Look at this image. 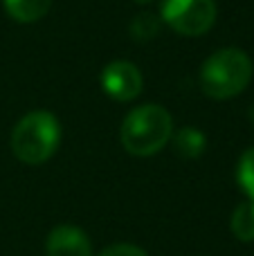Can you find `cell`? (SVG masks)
Wrapping results in <instances>:
<instances>
[{"label": "cell", "mask_w": 254, "mask_h": 256, "mask_svg": "<svg viewBox=\"0 0 254 256\" xmlns=\"http://www.w3.org/2000/svg\"><path fill=\"white\" fill-rule=\"evenodd\" d=\"M48 256H92V243L88 234L74 225H58L45 240Z\"/></svg>", "instance_id": "cell-6"}, {"label": "cell", "mask_w": 254, "mask_h": 256, "mask_svg": "<svg viewBox=\"0 0 254 256\" xmlns=\"http://www.w3.org/2000/svg\"><path fill=\"white\" fill-rule=\"evenodd\" d=\"M252 58L238 48L216 50L200 68V88L212 99H232L252 81Z\"/></svg>", "instance_id": "cell-2"}, {"label": "cell", "mask_w": 254, "mask_h": 256, "mask_svg": "<svg viewBox=\"0 0 254 256\" xmlns=\"http://www.w3.org/2000/svg\"><path fill=\"white\" fill-rule=\"evenodd\" d=\"M174 120L169 110L160 104H144L124 117L120 137L122 146L135 158L156 155L171 142Z\"/></svg>", "instance_id": "cell-1"}, {"label": "cell", "mask_w": 254, "mask_h": 256, "mask_svg": "<svg viewBox=\"0 0 254 256\" xmlns=\"http://www.w3.org/2000/svg\"><path fill=\"white\" fill-rule=\"evenodd\" d=\"M230 227L241 243H254V200H246L234 209Z\"/></svg>", "instance_id": "cell-9"}, {"label": "cell", "mask_w": 254, "mask_h": 256, "mask_svg": "<svg viewBox=\"0 0 254 256\" xmlns=\"http://www.w3.org/2000/svg\"><path fill=\"white\" fill-rule=\"evenodd\" d=\"M171 142H174V150L176 155L184 160H196L205 153V135H202L198 128H192V126H184L180 128L178 132L171 135Z\"/></svg>", "instance_id": "cell-7"}, {"label": "cell", "mask_w": 254, "mask_h": 256, "mask_svg": "<svg viewBox=\"0 0 254 256\" xmlns=\"http://www.w3.org/2000/svg\"><path fill=\"white\" fill-rule=\"evenodd\" d=\"M61 144V124L48 110H32L14 126L12 150L22 164H43Z\"/></svg>", "instance_id": "cell-3"}, {"label": "cell", "mask_w": 254, "mask_h": 256, "mask_svg": "<svg viewBox=\"0 0 254 256\" xmlns=\"http://www.w3.org/2000/svg\"><path fill=\"white\" fill-rule=\"evenodd\" d=\"M162 20L156 18L153 14H138L130 22V34L135 40H151L153 36L160 32Z\"/></svg>", "instance_id": "cell-11"}, {"label": "cell", "mask_w": 254, "mask_h": 256, "mask_svg": "<svg viewBox=\"0 0 254 256\" xmlns=\"http://www.w3.org/2000/svg\"><path fill=\"white\" fill-rule=\"evenodd\" d=\"M236 182L248 200H254V146L241 155L236 164Z\"/></svg>", "instance_id": "cell-10"}, {"label": "cell", "mask_w": 254, "mask_h": 256, "mask_svg": "<svg viewBox=\"0 0 254 256\" xmlns=\"http://www.w3.org/2000/svg\"><path fill=\"white\" fill-rule=\"evenodd\" d=\"M99 256H148L142 248L138 245H130V243H115L110 248H106Z\"/></svg>", "instance_id": "cell-12"}, {"label": "cell", "mask_w": 254, "mask_h": 256, "mask_svg": "<svg viewBox=\"0 0 254 256\" xmlns=\"http://www.w3.org/2000/svg\"><path fill=\"white\" fill-rule=\"evenodd\" d=\"M135 2H151V0H135Z\"/></svg>", "instance_id": "cell-13"}, {"label": "cell", "mask_w": 254, "mask_h": 256, "mask_svg": "<svg viewBox=\"0 0 254 256\" xmlns=\"http://www.w3.org/2000/svg\"><path fill=\"white\" fill-rule=\"evenodd\" d=\"M162 22L180 36H202L216 22V0H162Z\"/></svg>", "instance_id": "cell-4"}, {"label": "cell", "mask_w": 254, "mask_h": 256, "mask_svg": "<svg viewBox=\"0 0 254 256\" xmlns=\"http://www.w3.org/2000/svg\"><path fill=\"white\" fill-rule=\"evenodd\" d=\"M2 4L16 22H36L50 12L52 0H2Z\"/></svg>", "instance_id": "cell-8"}, {"label": "cell", "mask_w": 254, "mask_h": 256, "mask_svg": "<svg viewBox=\"0 0 254 256\" xmlns=\"http://www.w3.org/2000/svg\"><path fill=\"white\" fill-rule=\"evenodd\" d=\"M144 76L130 61H112L102 70V88L115 102H130L142 92Z\"/></svg>", "instance_id": "cell-5"}, {"label": "cell", "mask_w": 254, "mask_h": 256, "mask_svg": "<svg viewBox=\"0 0 254 256\" xmlns=\"http://www.w3.org/2000/svg\"><path fill=\"white\" fill-rule=\"evenodd\" d=\"M252 122H254V115H252Z\"/></svg>", "instance_id": "cell-14"}]
</instances>
